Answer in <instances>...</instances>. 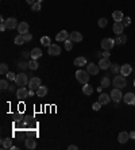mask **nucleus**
Returning a JSON list of instances; mask_svg holds the SVG:
<instances>
[{"label":"nucleus","instance_id":"obj_8","mask_svg":"<svg viewBox=\"0 0 135 150\" xmlns=\"http://www.w3.org/2000/svg\"><path fill=\"white\" fill-rule=\"evenodd\" d=\"M69 39H70L73 43H78V42H81L84 39V37H83L81 33H78V31H73V33H70Z\"/></svg>","mask_w":135,"mask_h":150},{"label":"nucleus","instance_id":"obj_19","mask_svg":"<svg viewBox=\"0 0 135 150\" xmlns=\"http://www.w3.org/2000/svg\"><path fill=\"white\" fill-rule=\"evenodd\" d=\"M131 72H132V68H131V65H128V64L122 65V68H120V74H123V76H128Z\"/></svg>","mask_w":135,"mask_h":150},{"label":"nucleus","instance_id":"obj_38","mask_svg":"<svg viewBox=\"0 0 135 150\" xmlns=\"http://www.w3.org/2000/svg\"><path fill=\"white\" fill-rule=\"evenodd\" d=\"M122 23H123V26H130V25H131V18H130V16H126V18H123Z\"/></svg>","mask_w":135,"mask_h":150},{"label":"nucleus","instance_id":"obj_48","mask_svg":"<svg viewBox=\"0 0 135 150\" xmlns=\"http://www.w3.org/2000/svg\"><path fill=\"white\" fill-rule=\"evenodd\" d=\"M26 3H28L30 5H32L34 3H36V0H26Z\"/></svg>","mask_w":135,"mask_h":150},{"label":"nucleus","instance_id":"obj_34","mask_svg":"<svg viewBox=\"0 0 135 150\" xmlns=\"http://www.w3.org/2000/svg\"><path fill=\"white\" fill-rule=\"evenodd\" d=\"M7 30V25H5V19L1 16L0 18V31H5Z\"/></svg>","mask_w":135,"mask_h":150},{"label":"nucleus","instance_id":"obj_44","mask_svg":"<svg viewBox=\"0 0 135 150\" xmlns=\"http://www.w3.org/2000/svg\"><path fill=\"white\" fill-rule=\"evenodd\" d=\"M22 56H23V58H31V52H23Z\"/></svg>","mask_w":135,"mask_h":150},{"label":"nucleus","instance_id":"obj_30","mask_svg":"<svg viewBox=\"0 0 135 150\" xmlns=\"http://www.w3.org/2000/svg\"><path fill=\"white\" fill-rule=\"evenodd\" d=\"M120 68L118 64H111V66H109V69H111V72L115 73V74H118V73H120Z\"/></svg>","mask_w":135,"mask_h":150},{"label":"nucleus","instance_id":"obj_23","mask_svg":"<svg viewBox=\"0 0 135 150\" xmlns=\"http://www.w3.org/2000/svg\"><path fill=\"white\" fill-rule=\"evenodd\" d=\"M26 147L27 149H35L36 147V141L34 138H27L26 139Z\"/></svg>","mask_w":135,"mask_h":150},{"label":"nucleus","instance_id":"obj_37","mask_svg":"<svg viewBox=\"0 0 135 150\" xmlns=\"http://www.w3.org/2000/svg\"><path fill=\"white\" fill-rule=\"evenodd\" d=\"M0 88H1V89L10 88V85H8V81H7V80H1V81H0Z\"/></svg>","mask_w":135,"mask_h":150},{"label":"nucleus","instance_id":"obj_5","mask_svg":"<svg viewBox=\"0 0 135 150\" xmlns=\"http://www.w3.org/2000/svg\"><path fill=\"white\" fill-rule=\"evenodd\" d=\"M109 96H111V99L114 100L115 103H116V102L119 103L120 100L123 99V93H122V91H120L119 88H115L111 91V95H109Z\"/></svg>","mask_w":135,"mask_h":150},{"label":"nucleus","instance_id":"obj_12","mask_svg":"<svg viewBox=\"0 0 135 150\" xmlns=\"http://www.w3.org/2000/svg\"><path fill=\"white\" fill-rule=\"evenodd\" d=\"M69 37H70V34H69L68 31L62 30V31H60L57 35H56V39H57L58 42H65V41L69 39Z\"/></svg>","mask_w":135,"mask_h":150},{"label":"nucleus","instance_id":"obj_45","mask_svg":"<svg viewBox=\"0 0 135 150\" xmlns=\"http://www.w3.org/2000/svg\"><path fill=\"white\" fill-rule=\"evenodd\" d=\"M109 50H104V53H103V57H105V58H109Z\"/></svg>","mask_w":135,"mask_h":150},{"label":"nucleus","instance_id":"obj_41","mask_svg":"<svg viewBox=\"0 0 135 150\" xmlns=\"http://www.w3.org/2000/svg\"><path fill=\"white\" fill-rule=\"evenodd\" d=\"M31 10L32 11H41V3H38V1H36V3H34V4L31 5Z\"/></svg>","mask_w":135,"mask_h":150},{"label":"nucleus","instance_id":"obj_14","mask_svg":"<svg viewBox=\"0 0 135 150\" xmlns=\"http://www.w3.org/2000/svg\"><path fill=\"white\" fill-rule=\"evenodd\" d=\"M99 66L100 69H103V70H105V69H109V66H111V61H109V58H100L99 61Z\"/></svg>","mask_w":135,"mask_h":150},{"label":"nucleus","instance_id":"obj_4","mask_svg":"<svg viewBox=\"0 0 135 150\" xmlns=\"http://www.w3.org/2000/svg\"><path fill=\"white\" fill-rule=\"evenodd\" d=\"M115 43L116 42L112 38H104V39H101V47H103L104 50H111L115 46Z\"/></svg>","mask_w":135,"mask_h":150},{"label":"nucleus","instance_id":"obj_13","mask_svg":"<svg viewBox=\"0 0 135 150\" xmlns=\"http://www.w3.org/2000/svg\"><path fill=\"white\" fill-rule=\"evenodd\" d=\"M123 29H124V26H123V23H122V22H115L114 27H112V30H114V33L116 34V35L123 34Z\"/></svg>","mask_w":135,"mask_h":150},{"label":"nucleus","instance_id":"obj_36","mask_svg":"<svg viewBox=\"0 0 135 150\" xmlns=\"http://www.w3.org/2000/svg\"><path fill=\"white\" fill-rule=\"evenodd\" d=\"M101 87H103V88L109 87V78L108 77H103V78H101Z\"/></svg>","mask_w":135,"mask_h":150},{"label":"nucleus","instance_id":"obj_6","mask_svg":"<svg viewBox=\"0 0 135 150\" xmlns=\"http://www.w3.org/2000/svg\"><path fill=\"white\" fill-rule=\"evenodd\" d=\"M28 87H30V89H32V91H38V88L41 87V78L39 77H32L28 80Z\"/></svg>","mask_w":135,"mask_h":150},{"label":"nucleus","instance_id":"obj_27","mask_svg":"<svg viewBox=\"0 0 135 150\" xmlns=\"http://www.w3.org/2000/svg\"><path fill=\"white\" fill-rule=\"evenodd\" d=\"M38 68H39V65H38L36 60H32L31 58V60L28 61V69H30V70H36Z\"/></svg>","mask_w":135,"mask_h":150},{"label":"nucleus","instance_id":"obj_29","mask_svg":"<svg viewBox=\"0 0 135 150\" xmlns=\"http://www.w3.org/2000/svg\"><path fill=\"white\" fill-rule=\"evenodd\" d=\"M41 43L43 45V46L49 47L50 45H52V41H50V38H49V37L45 35V37H42V38H41Z\"/></svg>","mask_w":135,"mask_h":150},{"label":"nucleus","instance_id":"obj_9","mask_svg":"<svg viewBox=\"0 0 135 150\" xmlns=\"http://www.w3.org/2000/svg\"><path fill=\"white\" fill-rule=\"evenodd\" d=\"M5 25H7V30H14V29H18V26H19V23L15 18H8L5 21Z\"/></svg>","mask_w":135,"mask_h":150},{"label":"nucleus","instance_id":"obj_46","mask_svg":"<svg viewBox=\"0 0 135 150\" xmlns=\"http://www.w3.org/2000/svg\"><path fill=\"white\" fill-rule=\"evenodd\" d=\"M68 149H69V150H77L78 147H77V146H76V145H70V146H69V147H68Z\"/></svg>","mask_w":135,"mask_h":150},{"label":"nucleus","instance_id":"obj_1","mask_svg":"<svg viewBox=\"0 0 135 150\" xmlns=\"http://www.w3.org/2000/svg\"><path fill=\"white\" fill-rule=\"evenodd\" d=\"M76 78H77L78 83H81L83 85L84 84H88L89 73L87 72V70H77V72H76Z\"/></svg>","mask_w":135,"mask_h":150},{"label":"nucleus","instance_id":"obj_24","mask_svg":"<svg viewBox=\"0 0 135 150\" xmlns=\"http://www.w3.org/2000/svg\"><path fill=\"white\" fill-rule=\"evenodd\" d=\"M1 146H3L4 149H11V147H12V139H11V138L1 139Z\"/></svg>","mask_w":135,"mask_h":150},{"label":"nucleus","instance_id":"obj_33","mask_svg":"<svg viewBox=\"0 0 135 150\" xmlns=\"http://www.w3.org/2000/svg\"><path fill=\"white\" fill-rule=\"evenodd\" d=\"M107 23H108V21H107V18H100L99 19V27H101V29H104V27L107 26Z\"/></svg>","mask_w":135,"mask_h":150},{"label":"nucleus","instance_id":"obj_28","mask_svg":"<svg viewBox=\"0 0 135 150\" xmlns=\"http://www.w3.org/2000/svg\"><path fill=\"white\" fill-rule=\"evenodd\" d=\"M116 43H119V45H123V43H126L127 42V37L124 35V34H120V35H118V38H116Z\"/></svg>","mask_w":135,"mask_h":150},{"label":"nucleus","instance_id":"obj_40","mask_svg":"<svg viewBox=\"0 0 135 150\" xmlns=\"http://www.w3.org/2000/svg\"><path fill=\"white\" fill-rule=\"evenodd\" d=\"M18 68H21L22 70H24V69H27V68H28V64H27V62H24V61H21L19 64H18Z\"/></svg>","mask_w":135,"mask_h":150},{"label":"nucleus","instance_id":"obj_49","mask_svg":"<svg viewBox=\"0 0 135 150\" xmlns=\"http://www.w3.org/2000/svg\"><path fill=\"white\" fill-rule=\"evenodd\" d=\"M34 93H36L35 91H32V89H30V91H28V96H34Z\"/></svg>","mask_w":135,"mask_h":150},{"label":"nucleus","instance_id":"obj_10","mask_svg":"<svg viewBox=\"0 0 135 150\" xmlns=\"http://www.w3.org/2000/svg\"><path fill=\"white\" fill-rule=\"evenodd\" d=\"M47 52H49L50 56H60L61 54V47L54 43V45H50V46L47 47Z\"/></svg>","mask_w":135,"mask_h":150},{"label":"nucleus","instance_id":"obj_22","mask_svg":"<svg viewBox=\"0 0 135 150\" xmlns=\"http://www.w3.org/2000/svg\"><path fill=\"white\" fill-rule=\"evenodd\" d=\"M83 93H84V95H87V96L92 95V93H93V87H92V85H89V84H84Z\"/></svg>","mask_w":135,"mask_h":150},{"label":"nucleus","instance_id":"obj_20","mask_svg":"<svg viewBox=\"0 0 135 150\" xmlns=\"http://www.w3.org/2000/svg\"><path fill=\"white\" fill-rule=\"evenodd\" d=\"M42 57V50L39 47H34L31 50V58L32 60H38V58Z\"/></svg>","mask_w":135,"mask_h":150},{"label":"nucleus","instance_id":"obj_31","mask_svg":"<svg viewBox=\"0 0 135 150\" xmlns=\"http://www.w3.org/2000/svg\"><path fill=\"white\" fill-rule=\"evenodd\" d=\"M8 72H10V70H8V65L3 62V64L0 65V74H7Z\"/></svg>","mask_w":135,"mask_h":150},{"label":"nucleus","instance_id":"obj_11","mask_svg":"<svg viewBox=\"0 0 135 150\" xmlns=\"http://www.w3.org/2000/svg\"><path fill=\"white\" fill-rule=\"evenodd\" d=\"M123 100H124L126 104H131V106H135V93L127 92L124 96H123Z\"/></svg>","mask_w":135,"mask_h":150},{"label":"nucleus","instance_id":"obj_35","mask_svg":"<svg viewBox=\"0 0 135 150\" xmlns=\"http://www.w3.org/2000/svg\"><path fill=\"white\" fill-rule=\"evenodd\" d=\"M64 43H65V50H68V52H69V50H72V47H73V42L70 41V39L65 41Z\"/></svg>","mask_w":135,"mask_h":150},{"label":"nucleus","instance_id":"obj_16","mask_svg":"<svg viewBox=\"0 0 135 150\" xmlns=\"http://www.w3.org/2000/svg\"><path fill=\"white\" fill-rule=\"evenodd\" d=\"M16 96H18V99H26V98H28V91L24 87H21V88L16 91Z\"/></svg>","mask_w":135,"mask_h":150},{"label":"nucleus","instance_id":"obj_52","mask_svg":"<svg viewBox=\"0 0 135 150\" xmlns=\"http://www.w3.org/2000/svg\"><path fill=\"white\" fill-rule=\"evenodd\" d=\"M134 87H135V80H134Z\"/></svg>","mask_w":135,"mask_h":150},{"label":"nucleus","instance_id":"obj_51","mask_svg":"<svg viewBox=\"0 0 135 150\" xmlns=\"http://www.w3.org/2000/svg\"><path fill=\"white\" fill-rule=\"evenodd\" d=\"M36 1H38V3H42V1H43V0H36Z\"/></svg>","mask_w":135,"mask_h":150},{"label":"nucleus","instance_id":"obj_25","mask_svg":"<svg viewBox=\"0 0 135 150\" xmlns=\"http://www.w3.org/2000/svg\"><path fill=\"white\" fill-rule=\"evenodd\" d=\"M46 95H47V88L43 87V85H41V87L38 88V91H36V96H38V98H43V96H46Z\"/></svg>","mask_w":135,"mask_h":150},{"label":"nucleus","instance_id":"obj_7","mask_svg":"<svg viewBox=\"0 0 135 150\" xmlns=\"http://www.w3.org/2000/svg\"><path fill=\"white\" fill-rule=\"evenodd\" d=\"M99 70H100V66H99V64L96 65V64H88L87 65V72L89 73V74H92V76H96L97 73H99Z\"/></svg>","mask_w":135,"mask_h":150},{"label":"nucleus","instance_id":"obj_39","mask_svg":"<svg viewBox=\"0 0 135 150\" xmlns=\"http://www.w3.org/2000/svg\"><path fill=\"white\" fill-rule=\"evenodd\" d=\"M5 76H7V78H8V80H11V81H15V78H16V74L14 72H8Z\"/></svg>","mask_w":135,"mask_h":150},{"label":"nucleus","instance_id":"obj_15","mask_svg":"<svg viewBox=\"0 0 135 150\" xmlns=\"http://www.w3.org/2000/svg\"><path fill=\"white\" fill-rule=\"evenodd\" d=\"M128 139H130V133H127V131H122L118 135V141H119L120 143H126Z\"/></svg>","mask_w":135,"mask_h":150},{"label":"nucleus","instance_id":"obj_26","mask_svg":"<svg viewBox=\"0 0 135 150\" xmlns=\"http://www.w3.org/2000/svg\"><path fill=\"white\" fill-rule=\"evenodd\" d=\"M85 64H87V58L85 57H77L74 60V65H76V66H83Z\"/></svg>","mask_w":135,"mask_h":150},{"label":"nucleus","instance_id":"obj_50","mask_svg":"<svg viewBox=\"0 0 135 150\" xmlns=\"http://www.w3.org/2000/svg\"><path fill=\"white\" fill-rule=\"evenodd\" d=\"M11 91V92H14V91H15V85H10V88H8Z\"/></svg>","mask_w":135,"mask_h":150},{"label":"nucleus","instance_id":"obj_3","mask_svg":"<svg viewBox=\"0 0 135 150\" xmlns=\"http://www.w3.org/2000/svg\"><path fill=\"white\" fill-rule=\"evenodd\" d=\"M15 84L18 87H24L26 84H28V77H27L26 73H19V74H16Z\"/></svg>","mask_w":135,"mask_h":150},{"label":"nucleus","instance_id":"obj_18","mask_svg":"<svg viewBox=\"0 0 135 150\" xmlns=\"http://www.w3.org/2000/svg\"><path fill=\"white\" fill-rule=\"evenodd\" d=\"M112 99H111V96L109 95H107V93H100V96H99V103H101V104H108L109 102H111Z\"/></svg>","mask_w":135,"mask_h":150},{"label":"nucleus","instance_id":"obj_2","mask_svg":"<svg viewBox=\"0 0 135 150\" xmlns=\"http://www.w3.org/2000/svg\"><path fill=\"white\" fill-rule=\"evenodd\" d=\"M114 85L116 87V88H124L126 85H127V80H126V76H123V74H120V76H115L114 78Z\"/></svg>","mask_w":135,"mask_h":150},{"label":"nucleus","instance_id":"obj_17","mask_svg":"<svg viewBox=\"0 0 135 150\" xmlns=\"http://www.w3.org/2000/svg\"><path fill=\"white\" fill-rule=\"evenodd\" d=\"M18 31H19V34H22V35L28 33V23L27 22H21L19 26H18Z\"/></svg>","mask_w":135,"mask_h":150},{"label":"nucleus","instance_id":"obj_21","mask_svg":"<svg viewBox=\"0 0 135 150\" xmlns=\"http://www.w3.org/2000/svg\"><path fill=\"white\" fill-rule=\"evenodd\" d=\"M112 18H114L115 22H122L124 16H123V12H122V11L116 10V11H114V12H112Z\"/></svg>","mask_w":135,"mask_h":150},{"label":"nucleus","instance_id":"obj_32","mask_svg":"<svg viewBox=\"0 0 135 150\" xmlns=\"http://www.w3.org/2000/svg\"><path fill=\"white\" fill-rule=\"evenodd\" d=\"M24 37L22 35V34H19V35H16L15 37V43L16 45H23V43H24Z\"/></svg>","mask_w":135,"mask_h":150},{"label":"nucleus","instance_id":"obj_42","mask_svg":"<svg viewBox=\"0 0 135 150\" xmlns=\"http://www.w3.org/2000/svg\"><path fill=\"white\" fill-rule=\"evenodd\" d=\"M101 106H103L101 103H99V102H96V103H93V104H92V108H93V111H99Z\"/></svg>","mask_w":135,"mask_h":150},{"label":"nucleus","instance_id":"obj_47","mask_svg":"<svg viewBox=\"0 0 135 150\" xmlns=\"http://www.w3.org/2000/svg\"><path fill=\"white\" fill-rule=\"evenodd\" d=\"M130 138L131 139H135V130H132V131L130 133Z\"/></svg>","mask_w":135,"mask_h":150},{"label":"nucleus","instance_id":"obj_43","mask_svg":"<svg viewBox=\"0 0 135 150\" xmlns=\"http://www.w3.org/2000/svg\"><path fill=\"white\" fill-rule=\"evenodd\" d=\"M23 37H24V41L26 42H30L32 39V35L30 34V33H26V34H23Z\"/></svg>","mask_w":135,"mask_h":150}]
</instances>
